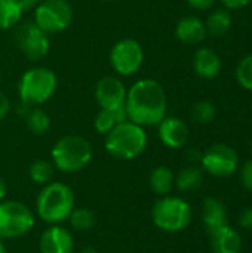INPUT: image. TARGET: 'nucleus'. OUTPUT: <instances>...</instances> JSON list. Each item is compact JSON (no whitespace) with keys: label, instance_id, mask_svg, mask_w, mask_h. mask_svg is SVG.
<instances>
[{"label":"nucleus","instance_id":"obj_1","mask_svg":"<svg viewBox=\"0 0 252 253\" xmlns=\"http://www.w3.org/2000/svg\"><path fill=\"white\" fill-rule=\"evenodd\" d=\"M125 108L129 122L143 127L157 126L166 117V92L157 80L140 79L128 89Z\"/></svg>","mask_w":252,"mask_h":253},{"label":"nucleus","instance_id":"obj_2","mask_svg":"<svg viewBox=\"0 0 252 253\" xmlns=\"http://www.w3.org/2000/svg\"><path fill=\"white\" fill-rule=\"evenodd\" d=\"M74 209V193L64 182L43 185L36 200V211L42 221L58 225L68 219Z\"/></svg>","mask_w":252,"mask_h":253},{"label":"nucleus","instance_id":"obj_3","mask_svg":"<svg viewBox=\"0 0 252 253\" xmlns=\"http://www.w3.org/2000/svg\"><path fill=\"white\" fill-rule=\"evenodd\" d=\"M147 132L129 120L116 125L104 141L105 151L119 160H132L141 156L147 147Z\"/></svg>","mask_w":252,"mask_h":253},{"label":"nucleus","instance_id":"obj_4","mask_svg":"<svg viewBox=\"0 0 252 253\" xmlns=\"http://www.w3.org/2000/svg\"><path fill=\"white\" fill-rule=\"evenodd\" d=\"M58 89V77L48 67L28 68L18 82V93L21 104L39 107L48 102Z\"/></svg>","mask_w":252,"mask_h":253},{"label":"nucleus","instance_id":"obj_5","mask_svg":"<svg viewBox=\"0 0 252 253\" xmlns=\"http://www.w3.org/2000/svg\"><path fill=\"white\" fill-rule=\"evenodd\" d=\"M50 157L53 168L64 173H74L91 163L92 145L80 135H65L55 142Z\"/></svg>","mask_w":252,"mask_h":253},{"label":"nucleus","instance_id":"obj_6","mask_svg":"<svg viewBox=\"0 0 252 253\" xmlns=\"http://www.w3.org/2000/svg\"><path fill=\"white\" fill-rule=\"evenodd\" d=\"M192 208L180 197L163 196L151 209V219L157 228L166 233H180L192 222Z\"/></svg>","mask_w":252,"mask_h":253},{"label":"nucleus","instance_id":"obj_7","mask_svg":"<svg viewBox=\"0 0 252 253\" xmlns=\"http://www.w3.org/2000/svg\"><path fill=\"white\" fill-rule=\"evenodd\" d=\"M74 18L73 6L67 0H43L34 9V22L48 36L65 31Z\"/></svg>","mask_w":252,"mask_h":253},{"label":"nucleus","instance_id":"obj_8","mask_svg":"<svg viewBox=\"0 0 252 253\" xmlns=\"http://www.w3.org/2000/svg\"><path fill=\"white\" fill-rule=\"evenodd\" d=\"M34 227L33 212L15 200L0 202V239H16L28 234Z\"/></svg>","mask_w":252,"mask_h":253},{"label":"nucleus","instance_id":"obj_9","mask_svg":"<svg viewBox=\"0 0 252 253\" xmlns=\"http://www.w3.org/2000/svg\"><path fill=\"white\" fill-rule=\"evenodd\" d=\"M16 49L30 61L43 59L50 50L49 36L42 31L34 21H25L13 28L12 36Z\"/></svg>","mask_w":252,"mask_h":253},{"label":"nucleus","instance_id":"obj_10","mask_svg":"<svg viewBox=\"0 0 252 253\" xmlns=\"http://www.w3.org/2000/svg\"><path fill=\"white\" fill-rule=\"evenodd\" d=\"M108 61L117 76L131 77L137 74L144 64V49L135 39L125 37L111 46Z\"/></svg>","mask_w":252,"mask_h":253},{"label":"nucleus","instance_id":"obj_11","mask_svg":"<svg viewBox=\"0 0 252 253\" xmlns=\"http://www.w3.org/2000/svg\"><path fill=\"white\" fill-rule=\"evenodd\" d=\"M201 163L209 175L215 178H227L238 170L239 157L232 147L226 144H215L202 154Z\"/></svg>","mask_w":252,"mask_h":253},{"label":"nucleus","instance_id":"obj_12","mask_svg":"<svg viewBox=\"0 0 252 253\" xmlns=\"http://www.w3.org/2000/svg\"><path fill=\"white\" fill-rule=\"evenodd\" d=\"M128 89L122 79L116 76H105L95 84V101L100 108L116 110L125 105Z\"/></svg>","mask_w":252,"mask_h":253},{"label":"nucleus","instance_id":"obj_13","mask_svg":"<svg viewBox=\"0 0 252 253\" xmlns=\"http://www.w3.org/2000/svg\"><path fill=\"white\" fill-rule=\"evenodd\" d=\"M157 133L162 144L172 150L183 148L189 142L190 136V130L186 122L178 117H165L157 125Z\"/></svg>","mask_w":252,"mask_h":253},{"label":"nucleus","instance_id":"obj_14","mask_svg":"<svg viewBox=\"0 0 252 253\" xmlns=\"http://www.w3.org/2000/svg\"><path fill=\"white\" fill-rule=\"evenodd\" d=\"M74 249V240L73 234L58 225H52L48 230L43 231L39 242V251L40 253H73Z\"/></svg>","mask_w":252,"mask_h":253},{"label":"nucleus","instance_id":"obj_15","mask_svg":"<svg viewBox=\"0 0 252 253\" xmlns=\"http://www.w3.org/2000/svg\"><path fill=\"white\" fill-rule=\"evenodd\" d=\"M206 34L205 22L198 16H184L175 25V37L187 46L201 44Z\"/></svg>","mask_w":252,"mask_h":253},{"label":"nucleus","instance_id":"obj_16","mask_svg":"<svg viewBox=\"0 0 252 253\" xmlns=\"http://www.w3.org/2000/svg\"><path fill=\"white\" fill-rule=\"evenodd\" d=\"M193 70L201 79L211 80L218 76L221 70V59L212 49L199 47L193 55Z\"/></svg>","mask_w":252,"mask_h":253},{"label":"nucleus","instance_id":"obj_17","mask_svg":"<svg viewBox=\"0 0 252 253\" xmlns=\"http://www.w3.org/2000/svg\"><path fill=\"white\" fill-rule=\"evenodd\" d=\"M211 246L214 253H241L242 237L229 224L211 233Z\"/></svg>","mask_w":252,"mask_h":253},{"label":"nucleus","instance_id":"obj_18","mask_svg":"<svg viewBox=\"0 0 252 253\" xmlns=\"http://www.w3.org/2000/svg\"><path fill=\"white\" fill-rule=\"evenodd\" d=\"M202 221L209 234L227 225V212L224 205L212 197L205 199L202 203Z\"/></svg>","mask_w":252,"mask_h":253},{"label":"nucleus","instance_id":"obj_19","mask_svg":"<svg viewBox=\"0 0 252 253\" xmlns=\"http://www.w3.org/2000/svg\"><path fill=\"white\" fill-rule=\"evenodd\" d=\"M128 120V113L125 105L119 107L116 110H104L100 108L94 119V127L100 135H107L116 125L126 122Z\"/></svg>","mask_w":252,"mask_h":253},{"label":"nucleus","instance_id":"obj_20","mask_svg":"<svg viewBox=\"0 0 252 253\" xmlns=\"http://www.w3.org/2000/svg\"><path fill=\"white\" fill-rule=\"evenodd\" d=\"M150 188L157 196H166L175 184V175L174 172L166 166H157L151 170L149 178Z\"/></svg>","mask_w":252,"mask_h":253},{"label":"nucleus","instance_id":"obj_21","mask_svg":"<svg viewBox=\"0 0 252 253\" xmlns=\"http://www.w3.org/2000/svg\"><path fill=\"white\" fill-rule=\"evenodd\" d=\"M24 12L19 0H0V30L15 28L21 22Z\"/></svg>","mask_w":252,"mask_h":253},{"label":"nucleus","instance_id":"obj_22","mask_svg":"<svg viewBox=\"0 0 252 253\" xmlns=\"http://www.w3.org/2000/svg\"><path fill=\"white\" fill-rule=\"evenodd\" d=\"M28 130L34 135H45L50 129V117L40 107H30L24 114Z\"/></svg>","mask_w":252,"mask_h":253},{"label":"nucleus","instance_id":"obj_23","mask_svg":"<svg viewBox=\"0 0 252 253\" xmlns=\"http://www.w3.org/2000/svg\"><path fill=\"white\" fill-rule=\"evenodd\" d=\"M205 27H206V33L214 36V37H220V36H224L230 27H232V15L227 9H217L214 10L206 22H205Z\"/></svg>","mask_w":252,"mask_h":253},{"label":"nucleus","instance_id":"obj_24","mask_svg":"<svg viewBox=\"0 0 252 253\" xmlns=\"http://www.w3.org/2000/svg\"><path fill=\"white\" fill-rule=\"evenodd\" d=\"M203 182V175L202 170L195 168V166H187L184 169H181L178 172V175L175 176V187L180 191H195L198 190Z\"/></svg>","mask_w":252,"mask_h":253},{"label":"nucleus","instance_id":"obj_25","mask_svg":"<svg viewBox=\"0 0 252 253\" xmlns=\"http://www.w3.org/2000/svg\"><path fill=\"white\" fill-rule=\"evenodd\" d=\"M67 221L76 231H89L95 227L97 218L88 208H74Z\"/></svg>","mask_w":252,"mask_h":253},{"label":"nucleus","instance_id":"obj_26","mask_svg":"<svg viewBox=\"0 0 252 253\" xmlns=\"http://www.w3.org/2000/svg\"><path fill=\"white\" fill-rule=\"evenodd\" d=\"M30 179L37 185H46L53 176V165L48 160H36L28 169Z\"/></svg>","mask_w":252,"mask_h":253},{"label":"nucleus","instance_id":"obj_27","mask_svg":"<svg viewBox=\"0 0 252 253\" xmlns=\"http://www.w3.org/2000/svg\"><path fill=\"white\" fill-rule=\"evenodd\" d=\"M192 120L198 125H208L217 116V108L211 101H198L190 110Z\"/></svg>","mask_w":252,"mask_h":253},{"label":"nucleus","instance_id":"obj_28","mask_svg":"<svg viewBox=\"0 0 252 253\" xmlns=\"http://www.w3.org/2000/svg\"><path fill=\"white\" fill-rule=\"evenodd\" d=\"M236 79L239 84L252 92V53L241 59L236 68Z\"/></svg>","mask_w":252,"mask_h":253},{"label":"nucleus","instance_id":"obj_29","mask_svg":"<svg viewBox=\"0 0 252 253\" xmlns=\"http://www.w3.org/2000/svg\"><path fill=\"white\" fill-rule=\"evenodd\" d=\"M241 181L244 187L252 193V159L248 160L241 169Z\"/></svg>","mask_w":252,"mask_h":253},{"label":"nucleus","instance_id":"obj_30","mask_svg":"<svg viewBox=\"0 0 252 253\" xmlns=\"http://www.w3.org/2000/svg\"><path fill=\"white\" fill-rule=\"evenodd\" d=\"M239 225L245 230H252V206L244 209L239 215Z\"/></svg>","mask_w":252,"mask_h":253},{"label":"nucleus","instance_id":"obj_31","mask_svg":"<svg viewBox=\"0 0 252 253\" xmlns=\"http://www.w3.org/2000/svg\"><path fill=\"white\" fill-rule=\"evenodd\" d=\"M9 111H10V99L3 90H0V120H3L9 114Z\"/></svg>","mask_w":252,"mask_h":253},{"label":"nucleus","instance_id":"obj_32","mask_svg":"<svg viewBox=\"0 0 252 253\" xmlns=\"http://www.w3.org/2000/svg\"><path fill=\"white\" fill-rule=\"evenodd\" d=\"M193 9H198V10H206L209 7L214 6L215 0H186Z\"/></svg>","mask_w":252,"mask_h":253},{"label":"nucleus","instance_id":"obj_33","mask_svg":"<svg viewBox=\"0 0 252 253\" xmlns=\"http://www.w3.org/2000/svg\"><path fill=\"white\" fill-rule=\"evenodd\" d=\"M221 1L229 9H242L245 6H248L252 0H221Z\"/></svg>","mask_w":252,"mask_h":253},{"label":"nucleus","instance_id":"obj_34","mask_svg":"<svg viewBox=\"0 0 252 253\" xmlns=\"http://www.w3.org/2000/svg\"><path fill=\"white\" fill-rule=\"evenodd\" d=\"M19 1H21L24 10H34L43 0H19Z\"/></svg>","mask_w":252,"mask_h":253},{"label":"nucleus","instance_id":"obj_35","mask_svg":"<svg viewBox=\"0 0 252 253\" xmlns=\"http://www.w3.org/2000/svg\"><path fill=\"white\" fill-rule=\"evenodd\" d=\"M187 157H189V160H190V162H198V160H201V159H202V153H201L199 150L193 148V150H189Z\"/></svg>","mask_w":252,"mask_h":253},{"label":"nucleus","instance_id":"obj_36","mask_svg":"<svg viewBox=\"0 0 252 253\" xmlns=\"http://www.w3.org/2000/svg\"><path fill=\"white\" fill-rule=\"evenodd\" d=\"M6 182H4V179L0 176V202H3L4 200V197H6Z\"/></svg>","mask_w":252,"mask_h":253},{"label":"nucleus","instance_id":"obj_37","mask_svg":"<svg viewBox=\"0 0 252 253\" xmlns=\"http://www.w3.org/2000/svg\"><path fill=\"white\" fill-rule=\"evenodd\" d=\"M80 253H100L95 248H92V246H86V248H83Z\"/></svg>","mask_w":252,"mask_h":253},{"label":"nucleus","instance_id":"obj_38","mask_svg":"<svg viewBox=\"0 0 252 253\" xmlns=\"http://www.w3.org/2000/svg\"><path fill=\"white\" fill-rule=\"evenodd\" d=\"M0 253H7L6 252V248H4V245L1 243V239H0Z\"/></svg>","mask_w":252,"mask_h":253},{"label":"nucleus","instance_id":"obj_39","mask_svg":"<svg viewBox=\"0 0 252 253\" xmlns=\"http://www.w3.org/2000/svg\"><path fill=\"white\" fill-rule=\"evenodd\" d=\"M101 1H104V3H114V1H119V0H101Z\"/></svg>","mask_w":252,"mask_h":253},{"label":"nucleus","instance_id":"obj_40","mask_svg":"<svg viewBox=\"0 0 252 253\" xmlns=\"http://www.w3.org/2000/svg\"><path fill=\"white\" fill-rule=\"evenodd\" d=\"M0 80H1V71H0Z\"/></svg>","mask_w":252,"mask_h":253},{"label":"nucleus","instance_id":"obj_41","mask_svg":"<svg viewBox=\"0 0 252 253\" xmlns=\"http://www.w3.org/2000/svg\"><path fill=\"white\" fill-rule=\"evenodd\" d=\"M251 150H252V144H251Z\"/></svg>","mask_w":252,"mask_h":253}]
</instances>
